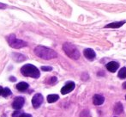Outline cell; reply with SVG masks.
Wrapping results in <instances>:
<instances>
[{
	"mask_svg": "<svg viewBox=\"0 0 126 117\" xmlns=\"http://www.w3.org/2000/svg\"><path fill=\"white\" fill-rule=\"evenodd\" d=\"M34 54L38 57L43 58V59H52L58 57V54L55 52L53 49H51L49 47H44V46H38L35 47Z\"/></svg>",
	"mask_w": 126,
	"mask_h": 117,
	"instance_id": "obj_1",
	"label": "cell"
},
{
	"mask_svg": "<svg viewBox=\"0 0 126 117\" xmlns=\"http://www.w3.org/2000/svg\"><path fill=\"white\" fill-rule=\"evenodd\" d=\"M21 72L25 77L33 78H38L40 76V70L31 64H27L21 68Z\"/></svg>",
	"mask_w": 126,
	"mask_h": 117,
	"instance_id": "obj_2",
	"label": "cell"
},
{
	"mask_svg": "<svg viewBox=\"0 0 126 117\" xmlns=\"http://www.w3.org/2000/svg\"><path fill=\"white\" fill-rule=\"evenodd\" d=\"M63 49L64 53L67 54L68 57H70L72 59H78L80 58V52L77 49V47L75 45L70 43V42H65L63 45Z\"/></svg>",
	"mask_w": 126,
	"mask_h": 117,
	"instance_id": "obj_3",
	"label": "cell"
},
{
	"mask_svg": "<svg viewBox=\"0 0 126 117\" xmlns=\"http://www.w3.org/2000/svg\"><path fill=\"white\" fill-rule=\"evenodd\" d=\"M7 41H8L9 45L10 46L13 48H22V47H25L28 46V43L26 41L22 40H19V39H16L15 35H10L9 36H7Z\"/></svg>",
	"mask_w": 126,
	"mask_h": 117,
	"instance_id": "obj_4",
	"label": "cell"
},
{
	"mask_svg": "<svg viewBox=\"0 0 126 117\" xmlns=\"http://www.w3.org/2000/svg\"><path fill=\"white\" fill-rule=\"evenodd\" d=\"M43 100H44L43 96H42L41 94H40V93L35 94V95L33 97V98H32V104H33V107L34 108V109H38V108L42 104Z\"/></svg>",
	"mask_w": 126,
	"mask_h": 117,
	"instance_id": "obj_5",
	"label": "cell"
},
{
	"mask_svg": "<svg viewBox=\"0 0 126 117\" xmlns=\"http://www.w3.org/2000/svg\"><path fill=\"white\" fill-rule=\"evenodd\" d=\"M25 100L22 97H17L14 99V102L12 103V107L13 109H15L16 110H20L24 105Z\"/></svg>",
	"mask_w": 126,
	"mask_h": 117,
	"instance_id": "obj_6",
	"label": "cell"
},
{
	"mask_svg": "<svg viewBox=\"0 0 126 117\" xmlns=\"http://www.w3.org/2000/svg\"><path fill=\"white\" fill-rule=\"evenodd\" d=\"M75 87H76L75 83L74 82H68L63 88L61 89V93L63 94V95H66V94L71 92L72 90L75 89Z\"/></svg>",
	"mask_w": 126,
	"mask_h": 117,
	"instance_id": "obj_7",
	"label": "cell"
},
{
	"mask_svg": "<svg viewBox=\"0 0 126 117\" xmlns=\"http://www.w3.org/2000/svg\"><path fill=\"white\" fill-rule=\"evenodd\" d=\"M83 54H84L85 57L89 60L94 59L95 57H96V54H95V52L91 48H86L84 51H83Z\"/></svg>",
	"mask_w": 126,
	"mask_h": 117,
	"instance_id": "obj_8",
	"label": "cell"
},
{
	"mask_svg": "<svg viewBox=\"0 0 126 117\" xmlns=\"http://www.w3.org/2000/svg\"><path fill=\"white\" fill-rule=\"evenodd\" d=\"M119 67V64L116 61H111L106 64V69L111 72H115Z\"/></svg>",
	"mask_w": 126,
	"mask_h": 117,
	"instance_id": "obj_9",
	"label": "cell"
},
{
	"mask_svg": "<svg viewBox=\"0 0 126 117\" xmlns=\"http://www.w3.org/2000/svg\"><path fill=\"white\" fill-rule=\"evenodd\" d=\"M105 102V97L102 95L100 94H96V95L94 96L93 97V102L94 105H101Z\"/></svg>",
	"mask_w": 126,
	"mask_h": 117,
	"instance_id": "obj_10",
	"label": "cell"
},
{
	"mask_svg": "<svg viewBox=\"0 0 126 117\" xmlns=\"http://www.w3.org/2000/svg\"><path fill=\"white\" fill-rule=\"evenodd\" d=\"M126 22V21H120V22H111V23H109L107 25L105 26L106 29H118V28L122 27Z\"/></svg>",
	"mask_w": 126,
	"mask_h": 117,
	"instance_id": "obj_11",
	"label": "cell"
},
{
	"mask_svg": "<svg viewBox=\"0 0 126 117\" xmlns=\"http://www.w3.org/2000/svg\"><path fill=\"white\" fill-rule=\"evenodd\" d=\"M11 57L16 62H22L27 59L26 56H24L22 54H18V53H12Z\"/></svg>",
	"mask_w": 126,
	"mask_h": 117,
	"instance_id": "obj_12",
	"label": "cell"
},
{
	"mask_svg": "<svg viewBox=\"0 0 126 117\" xmlns=\"http://www.w3.org/2000/svg\"><path fill=\"white\" fill-rule=\"evenodd\" d=\"M28 87H29V85H28V84H27L26 82H21L16 84V89L19 91H22V92L27 90L28 89Z\"/></svg>",
	"mask_w": 126,
	"mask_h": 117,
	"instance_id": "obj_13",
	"label": "cell"
},
{
	"mask_svg": "<svg viewBox=\"0 0 126 117\" xmlns=\"http://www.w3.org/2000/svg\"><path fill=\"white\" fill-rule=\"evenodd\" d=\"M124 111V107L122 105L121 102H117L114 106V113L115 115H120L121 113H123Z\"/></svg>",
	"mask_w": 126,
	"mask_h": 117,
	"instance_id": "obj_14",
	"label": "cell"
},
{
	"mask_svg": "<svg viewBox=\"0 0 126 117\" xmlns=\"http://www.w3.org/2000/svg\"><path fill=\"white\" fill-rule=\"evenodd\" d=\"M59 99V97L58 95H56V94H51V95H48L47 97V102L49 103H52V102H55Z\"/></svg>",
	"mask_w": 126,
	"mask_h": 117,
	"instance_id": "obj_15",
	"label": "cell"
},
{
	"mask_svg": "<svg viewBox=\"0 0 126 117\" xmlns=\"http://www.w3.org/2000/svg\"><path fill=\"white\" fill-rule=\"evenodd\" d=\"M118 78L121 79L126 78V67H123V68L118 72Z\"/></svg>",
	"mask_w": 126,
	"mask_h": 117,
	"instance_id": "obj_16",
	"label": "cell"
},
{
	"mask_svg": "<svg viewBox=\"0 0 126 117\" xmlns=\"http://www.w3.org/2000/svg\"><path fill=\"white\" fill-rule=\"evenodd\" d=\"M11 95V91L9 88H3V93H2V96L3 97H8L9 96Z\"/></svg>",
	"mask_w": 126,
	"mask_h": 117,
	"instance_id": "obj_17",
	"label": "cell"
},
{
	"mask_svg": "<svg viewBox=\"0 0 126 117\" xmlns=\"http://www.w3.org/2000/svg\"><path fill=\"white\" fill-rule=\"evenodd\" d=\"M80 117H90V113L88 109H84L80 114Z\"/></svg>",
	"mask_w": 126,
	"mask_h": 117,
	"instance_id": "obj_18",
	"label": "cell"
},
{
	"mask_svg": "<svg viewBox=\"0 0 126 117\" xmlns=\"http://www.w3.org/2000/svg\"><path fill=\"white\" fill-rule=\"evenodd\" d=\"M22 111H20V110H16V112H14V113H13V115H12V116H13V117H20L21 116H22Z\"/></svg>",
	"mask_w": 126,
	"mask_h": 117,
	"instance_id": "obj_19",
	"label": "cell"
},
{
	"mask_svg": "<svg viewBox=\"0 0 126 117\" xmlns=\"http://www.w3.org/2000/svg\"><path fill=\"white\" fill-rule=\"evenodd\" d=\"M41 70L44 71V72H50V71L52 70V68L51 66H42Z\"/></svg>",
	"mask_w": 126,
	"mask_h": 117,
	"instance_id": "obj_20",
	"label": "cell"
},
{
	"mask_svg": "<svg viewBox=\"0 0 126 117\" xmlns=\"http://www.w3.org/2000/svg\"><path fill=\"white\" fill-rule=\"evenodd\" d=\"M56 82H57V78L56 77L51 78V79H50V84H54Z\"/></svg>",
	"mask_w": 126,
	"mask_h": 117,
	"instance_id": "obj_21",
	"label": "cell"
},
{
	"mask_svg": "<svg viewBox=\"0 0 126 117\" xmlns=\"http://www.w3.org/2000/svg\"><path fill=\"white\" fill-rule=\"evenodd\" d=\"M20 117H33V116H32L30 114H26V113H22V116H21Z\"/></svg>",
	"mask_w": 126,
	"mask_h": 117,
	"instance_id": "obj_22",
	"label": "cell"
},
{
	"mask_svg": "<svg viewBox=\"0 0 126 117\" xmlns=\"http://www.w3.org/2000/svg\"><path fill=\"white\" fill-rule=\"evenodd\" d=\"M7 5L6 4H3V3H0V9H6Z\"/></svg>",
	"mask_w": 126,
	"mask_h": 117,
	"instance_id": "obj_23",
	"label": "cell"
},
{
	"mask_svg": "<svg viewBox=\"0 0 126 117\" xmlns=\"http://www.w3.org/2000/svg\"><path fill=\"white\" fill-rule=\"evenodd\" d=\"M10 81H12V82H15V81L16 80V79L14 77H10Z\"/></svg>",
	"mask_w": 126,
	"mask_h": 117,
	"instance_id": "obj_24",
	"label": "cell"
},
{
	"mask_svg": "<svg viewBox=\"0 0 126 117\" xmlns=\"http://www.w3.org/2000/svg\"><path fill=\"white\" fill-rule=\"evenodd\" d=\"M3 88L2 87V86H0V96H2V93H3Z\"/></svg>",
	"mask_w": 126,
	"mask_h": 117,
	"instance_id": "obj_25",
	"label": "cell"
},
{
	"mask_svg": "<svg viewBox=\"0 0 126 117\" xmlns=\"http://www.w3.org/2000/svg\"><path fill=\"white\" fill-rule=\"evenodd\" d=\"M122 86H123V88H124V89H125V90H126V82L124 83L123 85H122Z\"/></svg>",
	"mask_w": 126,
	"mask_h": 117,
	"instance_id": "obj_26",
	"label": "cell"
},
{
	"mask_svg": "<svg viewBox=\"0 0 126 117\" xmlns=\"http://www.w3.org/2000/svg\"><path fill=\"white\" fill-rule=\"evenodd\" d=\"M125 99H126V96H125Z\"/></svg>",
	"mask_w": 126,
	"mask_h": 117,
	"instance_id": "obj_27",
	"label": "cell"
}]
</instances>
